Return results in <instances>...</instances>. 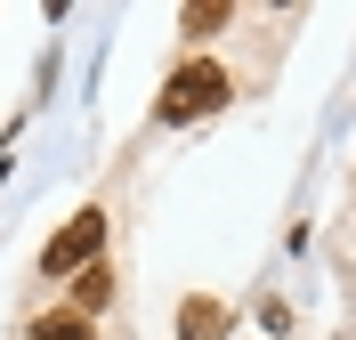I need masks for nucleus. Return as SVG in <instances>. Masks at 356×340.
<instances>
[{
  "mask_svg": "<svg viewBox=\"0 0 356 340\" xmlns=\"http://www.w3.org/2000/svg\"><path fill=\"white\" fill-rule=\"evenodd\" d=\"M97 243H106V211H73V219L49 235L41 268L49 275H81V268H97Z\"/></svg>",
  "mask_w": 356,
  "mask_h": 340,
  "instance_id": "obj_2",
  "label": "nucleus"
},
{
  "mask_svg": "<svg viewBox=\"0 0 356 340\" xmlns=\"http://www.w3.org/2000/svg\"><path fill=\"white\" fill-rule=\"evenodd\" d=\"M33 340H97V332H89V316H73V308H49V316L33 324Z\"/></svg>",
  "mask_w": 356,
  "mask_h": 340,
  "instance_id": "obj_5",
  "label": "nucleus"
},
{
  "mask_svg": "<svg viewBox=\"0 0 356 340\" xmlns=\"http://www.w3.org/2000/svg\"><path fill=\"white\" fill-rule=\"evenodd\" d=\"M227 106V73L211 65V57H195V65H178L170 81H162V122H195V113H219Z\"/></svg>",
  "mask_w": 356,
  "mask_h": 340,
  "instance_id": "obj_1",
  "label": "nucleus"
},
{
  "mask_svg": "<svg viewBox=\"0 0 356 340\" xmlns=\"http://www.w3.org/2000/svg\"><path fill=\"white\" fill-rule=\"evenodd\" d=\"M219 324H227L219 300H186V308H178V340H219Z\"/></svg>",
  "mask_w": 356,
  "mask_h": 340,
  "instance_id": "obj_3",
  "label": "nucleus"
},
{
  "mask_svg": "<svg viewBox=\"0 0 356 340\" xmlns=\"http://www.w3.org/2000/svg\"><path fill=\"white\" fill-rule=\"evenodd\" d=\"M106 300H113V275L106 268H81V275H73V316H97Z\"/></svg>",
  "mask_w": 356,
  "mask_h": 340,
  "instance_id": "obj_4",
  "label": "nucleus"
},
{
  "mask_svg": "<svg viewBox=\"0 0 356 340\" xmlns=\"http://www.w3.org/2000/svg\"><path fill=\"white\" fill-rule=\"evenodd\" d=\"M178 24H186V33H195V41H202V33H219V24H227V8H219V0H211V8H186V17H178Z\"/></svg>",
  "mask_w": 356,
  "mask_h": 340,
  "instance_id": "obj_6",
  "label": "nucleus"
}]
</instances>
